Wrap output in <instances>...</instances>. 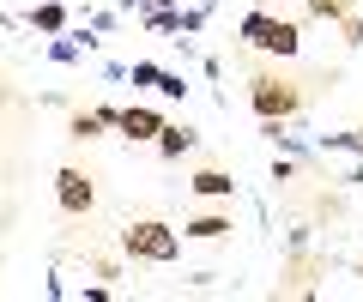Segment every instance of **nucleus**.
I'll list each match as a JSON object with an SVG mask.
<instances>
[{
	"label": "nucleus",
	"instance_id": "obj_10",
	"mask_svg": "<svg viewBox=\"0 0 363 302\" xmlns=\"http://www.w3.org/2000/svg\"><path fill=\"white\" fill-rule=\"evenodd\" d=\"M30 30H43V37L67 30V6H37V13H30Z\"/></svg>",
	"mask_w": 363,
	"mask_h": 302
},
{
	"label": "nucleus",
	"instance_id": "obj_6",
	"mask_svg": "<svg viewBox=\"0 0 363 302\" xmlns=\"http://www.w3.org/2000/svg\"><path fill=\"white\" fill-rule=\"evenodd\" d=\"M152 145L164 151L169 163H176V158H188V151H194V127H176V121H164V133H157Z\"/></svg>",
	"mask_w": 363,
	"mask_h": 302
},
{
	"label": "nucleus",
	"instance_id": "obj_8",
	"mask_svg": "<svg viewBox=\"0 0 363 302\" xmlns=\"http://www.w3.org/2000/svg\"><path fill=\"white\" fill-rule=\"evenodd\" d=\"M188 187H194L200 199H230V194H236V182H230L224 170H194V182H188Z\"/></svg>",
	"mask_w": 363,
	"mask_h": 302
},
{
	"label": "nucleus",
	"instance_id": "obj_13",
	"mask_svg": "<svg viewBox=\"0 0 363 302\" xmlns=\"http://www.w3.org/2000/svg\"><path fill=\"white\" fill-rule=\"evenodd\" d=\"M157 79H164V73H157L152 61H140V66H133V85H157Z\"/></svg>",
	"mask_w": 363,
	"mask_h": 302
},
{
	"label": "nucleus",
	"instance_id": "obj_3",
	"mask_svg": "<svg viewBox=\"0 0 363 302\" xmlns=\"http://www.w3.org/2000/svg\"><path fill=\"white\" fill-rule=\"evenodd\" d=\"M242 42L260 54H279V61H291V54L303 49V30L291 25V18H272V13H248L242 18Z\"/></svg>",
	"mask_w": 363,
	"mask_h": 302
},
{
	"label": "nucleus",
	"instance_id": "obj_2",
	"mask_svg": "<svg viewBox=\"0 0 363 302\" xmlns=\"http://www.w3.org/2000/svg\"><path fill=\"white\" fill-rule=\"evenodd\" d=\"M121 248L133 254V260H157V266H169L182 254V236L169 230V223H157V218H133L128 230H121Z\"/></svg>",
	"mask_w": 363,
	"mask_h": 302
},
{
	"label": "nucleus",
	"instance_id": "obj_4",
	"mask_svg": "<svg viewBox=\"0 0 363 302\" xmlns=\"http://www.w3.org/2000/svg\"><path fill=\"white\" fill-rule=\"evenodd\" d=\"M55 199H61V211H73V218H79V211L97 206V187H91L85 170H61V175H55Z\"/></svg>",
	"mask_w": 363,
	"mask_h": 302
},
{
	"label": "nucleus",
	"instance_id": "obj_5",
	"mask_svg": "<svg viewBox=\"0 0 363 302\" xmlns=\"http://www.w3.org/2000/svg\"><path fill=\"white\" fill-rule=\"evenodd\" d=\"M116 133H128V139H157V133H164V115H157L152 103H128L116 115Z\"/></svg>",
	"mask_w": 363,
	"mask_h": 302
},
{
	"label": "nucleus",
	"instance_id": "obj_7",
	"mask_svg": "<svg viewBox=\"0 0 363 302\" xmlns=\"http://www.w3.org/2000/svg\"><path fill=\"white\" fill-rule=\"evenodd\" d=\"M182 236H194V242H224L230 236V218L224 211H200V218H188V230Z\"/></svg>",
	"mask_w": 363,
	"mask_h": 302
},
{
	"label": "nucleus",
	"instance_id": "obj_11",
	"mask_svg": "<svg viewBox=\"0 0 363 302\" xmlns=\"http://www.w3.org/2000/svg\"><path fill=\"white\" fill-rule=\"evenodd\" d=\"M327 151H363V133H333V139H321Z\"/></svg>",
	"mask_w": 363,
	"mask_h": 302
},
{
	"label": "nucleus",
	"instance_id": "obj_1",
	"mask_svg": "<svg viewBox=\"0 0 363 302\" xmlns=\"http://www.w3.org/2000/svg\"><path fill=\"white\" fill-rule=\"evenodd\" d=\"M248 103H255L260 121H291L303 109V85L285 79V73H255L248 79Z\"/></svg>",
	"mask_w": 363,
	"mask_h": 302
},
{
	"label": "nucleus",
	"instance_id": "obj_14",
	"mask_svg": "<svg viewBox=\"0 0 363 302\" xmlns=\"http://www.w3.org/2000/svg\"><path fill=\"white\" fill-rule=\"evenodd\" d=\"M157 6H182V0H157Z\"/></svg>",
	"mask_w": 363,
	"mask_h": 302
},
{
	"label": "nucleus",
	"instance_id": "obj_9",
	"mask_svg": "<svg viewBox=\"0 0 363 302\" xmlns=\"http://www.w3.org/2000/svg\"><path fill=\"white\" fill-rule=\"evenodd\" d=\"M121 109H85V115H73V139H97L104 127H116Z\"/></svg>",
	"mask_w": 363,
	"mask_h": 302
},
{
	"label": "nucleus",
	"instance_id": "obj_12",
	"mask_svg": "<svg viewBox=\"0 0 363 302\" xmlns=\"http://www.w3.org/2000/svg\"><path fill=\"white\" fill-rule=\"evenodd\" d=\"M157 91H164V97H188V85H182V73H164V79H157Z\"/></svg>",
	"mask_w": 363,
	"mask_h": 302
}]
</instances>
